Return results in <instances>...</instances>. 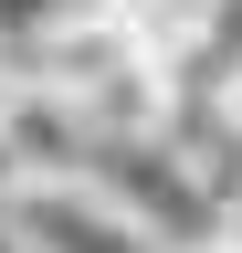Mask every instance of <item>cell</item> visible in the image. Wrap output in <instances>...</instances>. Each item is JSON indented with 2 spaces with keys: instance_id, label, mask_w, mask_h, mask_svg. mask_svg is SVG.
I'll use <instances>...</instances> for the list:
<instances>
[{
  "instance_id": "cell-1",
  "label": "cell",
  "mask_w": 242,
  "mask_h": 253,
  "mask_svg": "<svg viewBox=\"0 0 242 253\" xmlns=\"http://www.w3.org/2000/svg\"><path fill=\"white\" fill-rule=\"evenodd\" d=\"M0 221H11L21 253H169L105 179H21L0 201Z\"/></svg>"
},
{
  "instance_id": "cell-2",
  "label": "cell",
  "mask_w": 242,
  "mask_h": 253,
  "mask_svg": "<svg viewBox=\"0 0 242 253\" xmlns=\"http://www.w3.org/2000/svg\"><path fill=\"white\" fill-rule=\"evenodd\" d=\"M0 137H11L21 179H95L105 169V126L84 116V95H64L53 74L0 84Z\"/></svg>"
},
{
  "instance_id": "cell-3",
  "label": "cell",
  "mask_w": 242,
  "mask_h": 253,
  "mask_svg": "<svg viewBox=\"0 0 242 253\" xmlns=\"http://www.w3.org/2000/svg\"><path fill=\"white\" fill-rule=\"evenodd\" d=\"M210 106H221V116L242 126V63H232V74H221V84H210Z\"/></svg>"
},
{
  "instance_id": "cell-4",
  "label": "cell",
  "mask_w": 242,
  "mask_h": 253,
  "mask_svg": "<svg viewBox=\"0 0 242 253\" xmlns=\"http://www.w3.org/2000/svg\"><path fill=\"white\" fill-rule=\"evenodd\" d=\"M190 253H242V232H210V243H190Z\"/></svg>"
}]
</instances>
